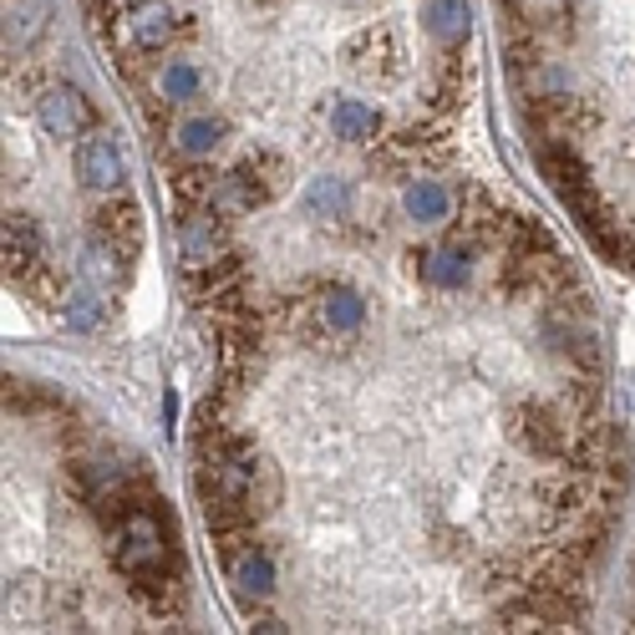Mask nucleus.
<instances>
[{"instance_id": "1", "label": "nucleus", "mask_w": 635, "mask_h": 635, "mask_svg": "<svg viewBox=\"0 0 635 635\" xmlns=\"http://www.w3.org/2000/svg\"><path fill=\"white\" fill-rule=\"evenodd\" d=\"M92 514H97V524L107 534V560L137 590L143 610L153 621H178L183 615V579L173 575L178 539L168 529V508H163L148 478L103 499Z\"/></svg>"}, {"instance_id": "2", "label": "nucleus", "mask_w": 635, "mask_h": 635, "mask_svg": "<svg viewBox=\"0 0 635 635\" xmlns=\"http://www.w3.org/2000/svg\"><path fill=\"white\" fill-rule=\"evenodd\" d=\"M178 31H183V21L173 15L168 0H128L118 21L107 26V41L118 57H158L173 46Z\"/></svg>"}, {"instance_id": "3", "label": "nucleus", "mask_w": 635, "mask_h": 635, "mask_svg": "<svg viewBox=\"0 0 635 635\" xmlns=\"http://www.w3.org/2000/svg\"><path fill=\"white\" fill-rule=\"evenodd\" d=\"M229 244V214H219L214 204L183 208L178 214V275H199V269L219 265Z\"/></svg>"}, {"instance_id": "4", "label": "nucleus", "mask_w": 635, "mask_h": 635, "mask_svg": "<svg viewBox=\"0 0 635 635\" xmlns=\"http://www.w3.org/2000/svg\"><path fill=\"white\" fill-rule=\"evenodd\" d=\"M280 173H285V163L280 158H244L235 163L229 173L219 178V193H214V208L219 214H254V208H265L269 199H275V189H280Z\"/></svg>"}, {"instance_id": "5", "label": "nucleus", "mask_w": 635, "mask_h": 635, "mask_svg": "<svg viewBox=\"0 0 635 635\" xmlns=\"http://www.w3.org/2000/svg\"><path fill=\"white\" fill-rule=\"evenodd\" d=\"M514 443L524 447V453H534V458H570L579 443V422L564 407H534V402H524L514 417Z\"/></svg>"}, {"instance_id": "6", "label": "nucleus", "mask_w": 635, "mask_h": 635, "mask_svg": "<svg viewBox=\"0 0 635 635\" xmlns=\"http://www.w3.org/2000/svg\"><path fill=\"white\" fill-rule=\"evenodd\" d=\"M31 103H36V118H41V128L51 137H82V133H92V122H97V107H92L72 82H46Z\"/></svg>"}, {"instance_id": "7", "label": "nucleus", "mask_w": 635, "mask_h": 635, "mask_svg": "<svg viewBox=\"0 0 635 635\" xmlns=\"http://www.w3.org/2000/svg\"><path fill=\"white\" fill-rule=\"evenodd\" d=\"M478 244H468V239H447V244H438V250H422L417 254V280L428 285V290H458V285L474 280V269H478Z\"/></svg>"}, {"instance_id": "8", "label": "nucleus", "mask_w": 635, "mask_h": 635, "mask_svg": "<svg viewBox=\"0 0 635 635\" xmlns=\"http://www.w3.org/2000/svg\"><path fill=\"white\" fill-rule=\"evenodd\" d=\"M92 239H103L112 250H122L133 260L143 250V214H137L133 199H122V193H107L103 204L92 208Z\"/></svg>"}, {"instance_id": "9", "label": "nucleus", "mask_w": 635, "mask_h": 635, "mask_svg": "<svg viewBox=\"0 0 635 635\" xmlns=\"http://www.w3.org/2000/svg\"><path fill=\"white\" fill-rule=\"evenodd\" d=\"M72 163H76V178H82L92 193H122L128 168H122V153H118V143H112V137L82 133V137H76V158Z\"/></svg>"}, {"instance_id": "10", "label": "nucleus", "mask_w": 635, "mask_h": 635, "mask_svg": "<svg viewBox=\"0 0 635 635\" xmlns=\"http://www.w3.org/2000/svg\"><path fill=\"white\" fill-rule=\"evenodd\" d=\"M61 315H67V325L72 331H82V336H97L107 321H112V290H103V285H72L67 290V300H61Z\"/></svg>"}, {"instance_id": "11", "label": "nucleus", "mask_w": 635, "mask_h": 635, "mask_svg": "<svg viewBox=\"0 0 635 635\" xmlns=\"http://www.w3.org/2000/svg\"><path fill=\"white\" fill-rule=\"evenodd\" d=\"M76 269H82V280L103 285V290H112V296L133 280V260H128L122 250H112V244H103V239H87V250H82Z\"/></svg>"}, {"instance_id": "12", "label": "nucleus", "mask_w": 635, "mask_h": 635, "mask_svg": "<svg viewBox=\"0 0 635 635\" xmlns=\"http://www.w3.org/2000/svg\"><path fill=\"white\" fill-rule=\"evenodd\" d=\"M402 208H407V219H417V224H447L453 208H458V199H453V189L438 183V178H412V183L402 189Z\"/></svg>"}, {"instance_id": "13", "label": "nucleus", "mask_w": 635, "mask_h": 635, "mask_svg": "<svg viewBox=\"0 0 635 635\" xmlns=\"http://www.w3.org/2000/svg\"><path fill=\"white\" fill-rule=\"evenodd\" d=\"M219 168L204 158H189V163H178L173 173H168V189H173L178 208H204L214 204V193H219Z\"/></svg>"}, {"instance_id": "14", "label": "nucleus", "mask_w": 635, "mask_h": 635, "mask_svg": "<svg viewBox=\"0 0 635 635\" xmlns=\"http://www.w3.org/2000/svg\"><path fill=\"white\" fill-rule=\"evenodd\" d=\"M331 133L346 137V143H376L382 137V118H376V107H367L361 97H340L331 107Z\"/></svg>"}, {"instance_id": "15", "label": "nucleus", "mask_w": 635, "mask_h": 635, "mask_svg": "<svg viewBox=\"0 0 635 635\" xmlns=\"http://www.w3.org/2000/svg\"><path fill=\"white\" fill-rule=\"evenodd\" d=\"M46 26V5L41 0H15L11 11H5V61L11 57H26L36 36Z\"/></svg>"}, {"instance_id": "16", "label": "nucleus", "mask_w": 635, "mask_h": 635, "mask_svg": "<svg viewBox=\"0 0 635 635\" xmlns=\"http://www.w3.org/2000/svg\"><path fill=\"white\" fill-rule=\"evenodd\" d=\"M199 92H204V67H199V61L173 57V61H163V67H158V97L168 107L193 103Z\"/></svg>"}, {"instance_id": "17", "label": "nucleus", "mask_w": 635, "mask_h": 635, "mask_svg": "<svg viewBox=\"0 0 635 635\" xmlns=\"http://www.w3.org/2000/svg\"><path fill=\"white\" fill-rule=\"evenodd\" d=\"M229 133V122L224 118H183L173 128V148L183 158H208V153L219 148V137Z\"/></svg>"}, {"instance_id": "18", "label": "nucleus", "mask_w": 635, "mask_h": 635, "mask_svg": "<svg viewBox=\"0 0 635 635\" xmlns=\"http://www.w3.org/2000/svg\"><path fill=\"white\" fill-rule=\"evenodd\" d=\"M305 208H311L315 219H340L351 208V183L346 178H315L311 189H305Z\"/></svg>"}, {"instance_id": "19", "label": "nucleus", "mask_w": 635, "mask_h": 635, "mask_svg": "<svg viewBox=\"0 0 635 635\" xmlns=\"http://www.w3.org/2000/svg\"><path fill=\"white\" fill-rule=\"evenodd\" d=\"M428 31L443 46H463L468 41V5H463V0H432Z\"/></svg>"}]
</instances>
